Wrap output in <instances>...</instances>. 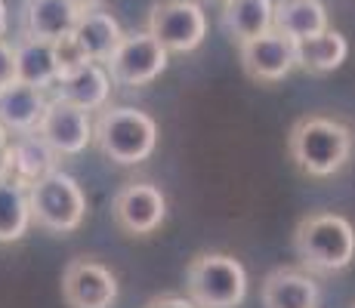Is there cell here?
Returning <instances> with one entry per match:
<instances>
[{"label":"cell","instance_id":"cell-1","mask_svg":"<svg viewBox=\"0 0 355 308\" xmlns=\"http://www.w3.org/2000/svg\"><path fill=\"white\" fill-rule=\"evenodd\" d=\"M355 148V136L343 120L324 118V114H309L300 118L291 127L288 136V154L297 163L300 173L312 179H327L340 173L349 163Z\"/></svg>","mask_w":355,"mask_h":308},{"label":"cell","instance_id":"cell-2","mask_svg":"<svg viewBox=\"0 0 355 308\" xmlns=\"http://www.w3.org/2000/svg\"><path fill=\"white\" fill-rule=\"evenodd\" d=\"M293 256L312 275H337L355 259V228L346 216L312 213L293 228Z\"/></svg>","mask_w":355,"mask_h":308},{"label":"cell","instance_id":"cell-3","mask_svg":"<svg viewBox=\"0 0 355 308\" xmlns=\"http://www.w3.org/2000/svg\"><path fill=\"white\" fill-rule=\"evenodd\" d=\"M93 142L112 163L136 167V163L148 161L158 145V123L146 111L130 105L102 108L93 123Z\"/></svg>","mask_w":355,"mask_h":308},{"label":"cell","instance_id":"cell-4","mask_svg":"<svg viewBox=\"0 0 355 308\" xmlns=\"http://www.w3.org/2000/svg\"><path fill=\"white\" fill-rule=\"evenodd\" d=\"M186 296L198 308H238L248 296V271L229 253H198L186 269Z\"/></svg>","mask_w":355,"mask_h":308},{"label":"cell","instance_id":"cell-5","mask_svg":"<svg viewBox=\"0 0 355 308\" xmlns=\"http://www.w3.org/2000/svg\"><path fill=\"white\" fill-rule=\"evenodd\" d=\"M31 222L50 235H71L87 216V197L80 185L62 170H53L28 191Z\"/></svg>","mask_w":355,"mask_h":308},{"label":"cell","instance_id":"cell-6","mask_svg":"<svg viewBox=\"0 0 355 308\" xmlns=\"http://www.w3.org/2000/svg\"><path fill=\"white\" fill-rule=\"evenodd\" d=\"M167 62H170L167 46L146 28V31L124 34L118 50L102 65L108 68V74H112V80L118 87H146L167 71Z\"/></svg>","mask_w":355,"mask_h":308},{"label":"cell","instance_id":"cell-7","mask_svg":"<svg viewBox=\"0 0 355 308\" xmlns=\"http://www.w3.org/2000/svg\"><path fill=\"white\" fill-rule=\"evenodd\" d=\"M148 31L167 53H195L207 37V16L198 0H155L148 10Z\"/></svg>","mask_w":355,"mask_h":308},{"label":"cell","instance_id":"cell-8","mask_svg":"<svg viewBox=\"0 0 355 308\" xmlns=\"http://www.w3.org/2000/svg\"><path fill=\"white\" fill-rule=\"evenodd\" d=\"M238 62L257 84H278L297 68V40L269 28L238 44Z\"/></svg>","mask_w":355,"mask_h":308},{"label":"cell","instance_id":"cell-9","mask_svg":"<svg viewBox=\"0 0 355 308\" xmlns=\"http://www.w3.org/2000/svg\"><path fill=\"white\" fill-rule=\"evenodd\" d=\"M112 219L124 235L130 237H148L164 225L167 219V197L158 185L152 182H130L114 194Z\"/></svg>","mask_w":355,"mask_h":308},{"label":"cell","instance_id":"cell-10","mask_svg":"<svg viewBox=\"0 0 355 308\" xmlns=\"http://www.w3.org/2000/svg\"><path fill=\"white\" fill-rule=\"evenodd\" d=\"M62 299L68 308H112L118 302V278L96 259L78 256L62 271Z\"/></svg>","mask_w":355,"mask_h":308},{"label":"cell","instance_id":"cell-11","mask_svg":"<svg viewBox=\"0 0 355 308\" xmlns=\"http://www.w3.org/2000/svg\"><path fill=\"white\" fill-rule=\"evenodd\" d=\"M37 133L44 136L46 145L59 157H74L93 142L90 111H84L74 102L56 96V99L46 102V111L37 123Z\"/></svg>","mask_w":355,"mask_h":308},{"label":"cell","instance_id":"cell-12","mask_svg":"<svg viewBox=\"0 0 355 308\" xmlns=\"http://www.w3.org/2000/svg\"><path fill=\"white\" fill-rule=\"evenodd\" d=\"M59 154L46 145V139L34 129V133H16V139L10 142V154H6V167L0 179L19 185V188L31 191L40 179L56 170Z\"/></svg>","mask_w":355,"mask_h":308},{"label":"cell","instance_id":"cell-13","mask_svg":"<svg viewBox=\"0 0 355 308\" xmlns=\"http://www.w3.org/2000/svg\"><path fill=\"white\" fill-rule=\"evenodd\" d=\"M318 284L312 271L275 269L263 280V308H318Z\"/></svg>","mask_w":355,"mask_h":308},{"label":"cell","instance_id":"cell-14","mask_svg":"<svg viewBox=\"0 0 355 308\" xmlns=\"http://www.w3.org/2000/svg\"><path fill=\"white\" fill-rule=\"evenodd\" d=\"M46 111V99L40 87L25 80H10L0 87V123L10 133H34Z\"/></svg>","mask_w":355,"mask_h":308},{"label":"cell","instance_id":"cell-15","mask_svg":"<svg viewBox=\"0 0 355 308\" xmlns=\"http://www.w3.org/2000/svg\"><path fill=\"white\" fill-rule=\"evenodd\" d=\"M112 84L114 80L102 62H87L78 71L56 80V96L74 102V105L84 108V111H102L108 96H112Z\"/></svg>","mask_w":355,"mask_h":308},{"label":"cell","instance_id":"cell-16","mask_svg":"<svg viewBox=\"0 0 355 308\" xmlns=\"http://www.w3.org/2000/svg\"><path fill=\"white\" fill-rule=\"evenodd\" d=\"M80 12L84 10L74 0H25L22 25L28 37L59 40L74 31Z\"/></svg>","mask_w":355,"mask_h":308},{"label":"cell","instance_id":"cell-17","mask_svg":"<svg viewBox=\"0 0 355 308\" xmlns=\"http://www.w3.org/2000/svg\"><path fill=\"white\" fill-rule=\"evenodd\" d=\"M71 34L93 62H105L114 50H118L121 40H124V31H121L118 19L105 10H96V6L80 12V19H78V25H74Z\"/></svg>","mask_w":355,"mask_h":308},{"label":"cell","instance_id":"cell-18","mask_svg":"<svg viewBox=\"0 0 355 308\" xmlns=\"http://www.w3.org/2000/svg\"><path fill=\"white\" fill-rule=\"evenodd\" d=\"M16 80H25L31 87H56L59 80V62L56 50H53V40H40L25 34L16 44Z\"/></svg>","mask_w":355,"mask_h":308},{"label":"cell","instance_id":"cell-19","mask_svg":"<svg viewBox=\"0 0 355 308\" xmlns=\"http://www.w3.org/2000/svg\"><path fill=\"white\" fill-rule=\"evenodd\" d=\"M275 3L272 0H223L220 25L235 44L272 28Z\"/></svg>","mask_w":355,"mask_h":308},{"label":"cell","instance_id":"cell-20","mask_svg":"<svg viewBox=\"0 0 355 308\" xmlns=\"http://www.w3.org/2000/svg\"><path fill=\"white\" fill-rule=\"evenodd\" d=\"M349 56V40L340 31L324 28L322 34L297 40V68L309 74H331Z\"/></svg>","mask_w":355,"mask_h":308},{"label":"cell","instance_id":"cell-21","mask_svg":"<svg viewBox=\"0 0 355 308\" xmlns=\"http://www.w3.org/2000/svg\"><path fill=\"white\" fill-rule=\"evenodd\" d=\"M272 28H278L293 40L312 37V34H322L327 28V10L322 0H278Z\"/></svg>","mask_w":355,"mask_h":308},{"label":"cell","instance_id":"cell-22","mask_svg":"<svg viewBox=\"0 0 355 308\" xmlns=\"http://www.w3.org/2000/svg\"><path fill=\"white\" fill-rule=\"evenodd\" d=\"M31 225L28 191L0 179V244H16Z\"/></svg>","mask_w":355,"mask_h":308},{"label":"cell","instance_id":"cell-23","mask_svg":"<svg viewBox=\"0 0 355 308\" xmlns=\"http://www.w3.org/2000/svg\"><path fill=\"white\" fill-rule=\"evenodd\" d=\"M53 50H56V62H59V78H65V74L78 71L80 65L93 62V59L84 53V46L74 40V34H65V37L53 40Z\"/></svg>","mask_w":355,"mask_h":308},{"label":"cell","instance_id":"cell-24","mask_svg":"<svg viewBox=\"0 0 355 308\" xmlns=\"http://www.w3.org/2000/svg\"><path fill=\"white\" fill-rule=\"evenodd\" d=\"M16 80V46L0 37V87Z\"/></svg>","mask_w":355,"mask_h":308},{"label":"cell","instance_id":"cell-25","mask_svg":"<svg viewBox=\"0 0 355 308\" xmlns=\"http://www.w3.org/2000/svg\"><path fill=\"white\" fill-rule=\"evenodd\" d=\"M146 308H198L189 296H155L148 299Z\"/></svg>","mask_w":355,"mask_h":308},{"label":"cell","instance_id":"cell-26","mask_svg":"<svg viewBox=\"0 0 355 308\" xmlns=\"http://www.w3.org/2000/svg\"><path fill=\"white\" fill-rule=\"evenodd\" d=\"M10 129L0 123V176H3V167H6V154H10Z\"/></svg>","mask_w":355,"mask_h":308},{"label":"cell","instance_id":"cell-27","mask_svg":"<svg viewBox=\"0 0 355 308\" xmlns=\"http://www.w3.org/2000/svg\"><path fill=\"white\" fill-rule=\"evenodd\" d=\"M6 25H10V19H6V3L0 0V37L6 34Z\"/></svg>","mask_w":355,"mask_h":308},{"label":"cell","instance_id":"cell-28","mask_svg":"<svg viewBox=\"0 0 355 308\" xmlns=\"http://www.w3.org/2000/svg\"><path fill=\"white\" fill-rule=\"evenodd\" d=\"M74 3H78V6H80V10H90V6H96V3H99V0H74Z\"/></svg>","mask_w":355,"mask_h":308},{"label":"cell","instance_id":"cell-29","mask_svg":"<svg viewBox=\"0 0 355 308\" xmlns=\"http://www.w3.org/2000/svg\"><path fill=\"white\" fill-rule=\"evenodd\" d=\"M352 308H355V305H352Z\"/></svg>","mask_w":355,"mask_h":308}]
</instances>
